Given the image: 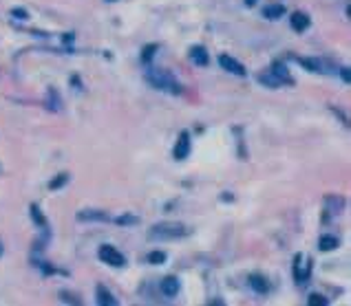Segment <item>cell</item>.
Masks as SVG:
<instances>
[{"label":"cell","instance_id":"cell-6","mask_svg":"<svg viewBox=\"0 0 351 306\" xmlns=\"http://www.w3.org/2000/svg\"><path fill=\"white\" fill-rule=\"evenodd\" d=\"M289 24H291V29H294V31L303 33L309 26V16H307V13H303V11H294L289 16Z\"/></svg>","mask_w":351,"mask_h":306},{"label":"cell","instance_id":"cell-2","mask_svg":"<svg viewBox=\"0 0 351 306\" xmlns=\"http://www.w3.org/2000/svg\"><path fill=\"white\" fill-rule=\"evenodd\" d=\"M190 229L181 223H159L148 231L150 240H175V238L188 236Z\"/></svg>","mask_w":351,"mask_h":306},{"label":"cell","instance_id":"cell-19","mask_svg":"<svg viewBox=\"0 0 351 306\" xmlns=\"http://www.w3.org/2000/svg\"><path fill=\"white\" fill-rule=\"evenodd\" d=\"M157 49H159V44H146V46H144V51H142L144 64H150V62H152V57H155Z\"/></svg>","mask_w":351,"mask_h":306},{"label":"cell","instance_id":"cell-29","mask_svg":"<svg viewBox=\"0 0 351 306\" xmlns=\"http://www.w3.org/2000/svg\"><path fill=\"white\" fill-rule=\"evenodd\" d=\"M111 3H113V0H111Z\"/></svg>","mask_w":351,"mask_h":306},{"label":"cell","instance_id":"cell-14","mask_svg":"<svg viewBox=\"0 0 351 306\" xmlns=\"http://www.w3.org/2000/svg\"><path fill=\"white\" fill-rule=\"evenodd\" d=\"M258 82L265 84V86H269V88H278V86H283V82L272 71L269 73H261V75H258Z\"/></svg>","mask_w":351,"mask_h":306},{"label":"cell","instance_id":"cell-16","mask_svg":"<svg viewBox=\"0 0 351 306\" xmlns=\"http://www.w3.org/2000/svg\"><path fill=\"white\" fill-rule=\"evenodd\" d=\"M325 203H327V211H331V214H336V211H340V209H342L344 198H340V196H327V198H325Z\"/></svg>","mask_w":351,"mask_h":306},{"label":"cell","instance_id":"cell-23","mask_svg":"<svg viewBox=\"0 0 351 306\" xmlns=\"http://www.w3.org/2000/svg\"><path fill=\"white\" fill-rule=\"evenodd\" d=\"M307 304L309 306H325V304H329L327 297H322V295H318V293H311L307 297Z\"/></svg>","mask_w":351,"mask_h":306},{"label":"cell","instance_id":"cell-22","mask_svg":"<svg viewBox=\"0 0 351 306\" xmlns=\"http://www.w3.org/2000/svg\"><path fill=\"white\" fill-rule=\"evenodd\" d=\"M148 262L150 264H164L166 262V254H164V251H150V254H148Z\"/></svg>","mask_w":351,"mask_h":306},{"label":"cell","instance_id":"cell-25","mask_svg":"<svg viewBox=\"0 0 351 306\" xmlns=\"http://www.w3.org/2000/svg\"><path fill=\"white\" fill-rule=\"evenodd\" d=\"M11 16L18 18V20H26V18H29V13H26L24 9H11Z\"/></svg>","mask_w":351,"mask_h":306},{"label":"cell","instance_id":"cell-24","mask_svg":"<svg viewBox=\"0 0 351 306\" xmlns=\"http://www.w3.org/2000/svg\"><path fill=\"white\" fill-rule=\"evenodd\" d=\"M115 223H117V225H137V223H139V218H137V216H132V214H124V216H117V218H115Z\"/></svg>","mask_w":351,"mask_h":306},{"label":"cell","instance_id":"cell-4","mask_svg":"<svg viewBox=\"0 0 351 306\" xmlns=\"http://www.w3.org/2000/svg\"><path fill=\"white\" fill-rule=\"evenodd\" d=\"M172 155H175L177 161H183V159L190 155V135H188L185 130L181 132V135H179L177 145H175V152H172Z\"/></svg>","mask_w":351,"mask_h":306},{"label":"cell","instance_id":"cell-7","mask_svg":"<svg viewBox=\"0 0 351 306\" xmlns=\"http://www.w3.org/2000/svg\"><path fill=\"white\" fill-rule=\"evenodd\" d=\"M77 221H111V216L102 209H82L77 214Z\"/></svg>","mask_w":351,"mask_h":306},{"label":"cell","instance_id":"cell-12","mask_svg":"<svg viewBox=\"0 0 351 306\" xmlns=\"http://www.w3.org/2000/svg\"><path fill=\"white\" fill-rule=\"evenodd\" d=\"M250 287L256 291V293H267L269 291V284H267V280H265L263 276H258V273H254V276H250Z\"/></svg>","mask_w":351,"mask_h":306},{"label":"cell","instance_id":"cell-11","mask_svg":"<svg viewBox=\"0 0 351 306\" xmlns=\"http://www.w3.org/2000/svg\"><path fill=\"white\" fill-rule=\"evenodd\" d=\"M190 57L197 66H208V51L203 46H192L190 49Z\"/></svg>","mask_w":351,"mask_h":306},{"label":"cell","instance_id":"cell-20","mask_svg":"<svg viewBox=\"0 0 351 306\" xmlns=\"http://www.w3.org/2000/svg\"><path fill=\"white\" fill-rule=\"evenodd\" d=\"M46 102H49V104H46V106H49V110H60V108H62V106H60V97H58V93L56 90H49V97H46Z\"/></svg>","mask_w":351,"mask_h":306},{"label":"cell","instance_id":"cell-1","mask_svg":"<svg viewBox=\"0 0 351 306\" xmlns=\"http://www.w3.org/2000/svg\"><path fill=\"white\" fill-rule=\"evenodd\" d=\"M146 79H148V84L152 88L168 90L172 95H179V93H181V84H179L166 69H152L150 66V69H146Z\"/></svg>","mask_w":351,"mask_h":306},{"label":"cell","instance_id":"cell-15","mask_svg":"<svg viewBox=\"0 0 351 306\" xmlns=\"http://www.w3.org/2000/svg\"><path fill=\"white\" fill-rule=\"evenodd\" d=\"M263 16L276 20V18L285 16V7H283V5H269V7H265V9H263Z\"/></svg>","mask_w":351,"mask_h":306},{"label":"cell","instance_id":"cell-3","mask_svg":"<svg viewBox=\"0 0 351 306\" xmlns=\"http://www.w3.org/2000/svg\"><path fill=\"white\" fill-rule=\"evenodd\" d=\"M97 256H99V260L106 262V264H111V267H124V264H126V258L119 254L115 247H111V244H102L99 251H97Z\"/></svg>","mask_w":351,"mask_h":306},{"label":"cell","instance_id":"cell-26","mask_svg":"<svg viewBox=\"0 0 351 306\" xmlns=\"http://www.w3.org/2000/svg\"><path fill=\"white\" fill-rule=\"evenodd\" d=\"M340 77H342V82H344V84H349V79H351V77H349V69H347V66H342V69H340Z\"/></svg>","mask_w":351,"mask_h":306},{"label":"cell","instance_id":"cell-17","mask_svg":"<svg viewBox=\"0 0 351 306\" xmlns=\"http://www.w3.org/2000/svg\"><path fill=\"white\" fill-rule=\"evenodd\" d=\"M296 59H298V64H303L307 71H314V73L322 71V62H320V59H307V57H296Z\"/></svg>","mask_w":351,"mask_h":306},{"label":"cell","instance_id":"cell-13","mask_svg":"<svg viewBox=\"0 0 351 306\" xmlns=\"http://www.w3.org/2000/svg\"><path fill=\"white\" fill-rule=\"evenodd\" d=\"M338 238L336 236H320V240H318V249L320 251H334L338 247Z\"/></svg>","mask_w":351,"mask_h":306},{"label":"cell","instance_id":"cell-9","mask_svg":"<svg viewBox=\"0 0 351 306\" xmlns=\"http://www.w3.org/2000/svg\"><path fill=\"white\" fill-rule=\"evenodd\" d=\"M272 73H274V75L281 79L283 84H294V79H291V75H289V71H287V66H285L283 62H274L272 64Z\"/></svg>","mask_w":351,"mask_h":306},{"label":"cell","instance_id":"cell-10","mask_svg":"<svg viewBox=\"0 0 351 306\" xmlns=\"http://www.w3.org/2000/svg\"><path fill=\"white\" fill-rule=\"evenodd\" d=\"M95 295H97V304H102V306H115L117 304V300L111 295V291L106 287H102V284H97Z\"/></svg>","mask_w":351,"mask_h":306},{"label":"cell","instance_id":"cell-8","mask_svg":"<svg viewBox=\"0 0 351 306\" xmlns=\"http://www.w3.org/2000/svg\"><path fill=\"white\" fill-rule=\"evenodd\" d=\"M161 293L166 297H175L179 293V280H177V278H172V276L164 278V280H161Z\"/></svg>","mask_w":351,"mask_h":306},{"label":"cell","instance_id":"cell-28","mask_svg":"<svg viewBox=\"0 0 351 306\" xmlns=\"http://www.w3.org/2000/svg\"><path fill=\"white\" fill-rule=\"evenodd\" d=\"M258 3V0H245V5H248V7H254Z\"/></svg>","mask_w":351,"mask_h":306},{"label":"cell","instance_id":"cell-18","mask_svg":"<svg viewBox=\"0 0 351 306\" xmlns=\"http://www.w3.org/2000/svg\"><path fill=\"white\" fill-rule=\"evenodd\" d=\"M31 218H33V221H36L38 225H40V227H42V229H46V227H49V223H46V218H44V214H42V211H40V207H38V205H31Z\"/></svg>","mask_w":351,"mask_h":306},{"label":"cell","instance_id":"cell-5","mask_svg":"<svg viewBox=\"0 0 351 306\" xmlns=\"http://www.w3.org/2000/svg\"><path fill=\"white\" fill-rule=\"evenodd\" d=\"M219 64H221L225 71L234 73V75H238V77H245V75H248L245 66H243L241 62H236L234 57H230V55H221V57H219Z\"/></svg>","mask_w":351,"mask_h":306},{"label":"cell","instance_id":"cell-27","mask_svg":"<svg viewBox=\"0 0 351 306\" xmlns=\"http://www.w3.org/2000/svg\"><path fill=\"white\" fill-rule=\"evenodd\" d=\"M60 297H62L64 302H73V304H79V300H75V297H71L69 293H60Z\"/></svg>","mask_w":351,"mask_h":306},{"label":"cell","instance_id":"cell-21","mask_svg":"<svg viewBox=\"0 0 351 306\" xmlns=\"http://www.w3.org/2000/svg\"><path fill=\"white\" fill-rule=\"evenodd\" d=\"M66 181H69V174H66V172H62V174H58V176L49 183V190H60Z\"/></svg>","mask_w":351,"mask_h":306}]
</instances>
